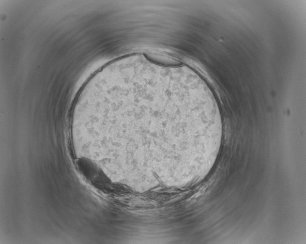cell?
Wrapping results in <instances>:
<instances>
[{"label": "cell", "mask_w": 306, "mask_h": 244, "mask_svg": "<svg viewBox=\"0 0 306 244\" xmlns=\"http://www.w3.org/2000/svg\"><path fill=\"white\" fill-rule=\"evenodd\" d=\"M77 168L85 179L95 188L103 192H108L111 183L104 172L90 159L81 157L76 161Z\"/></svg>", "instance_id": "6da1fadb"}]
</instances>
